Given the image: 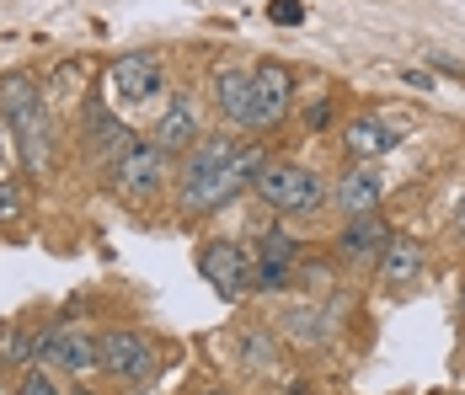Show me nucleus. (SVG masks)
I'll list each match as a JSON object with an SVG mask.
<instances>
[{
    "label": "nucleus",
    "instance_id": "nucleus-8",
    "mask_svg": "<svg viewBox=\"0 0 465 395\" xmlns=\"http://www.w3.org/2000/svg\"><path fill=\"white\" fill-rule=\"evenodd\" d=\"M38 352H44L54 369H70V374L96 369V337L92 331H81V326H54V331H44Z\"/></svg>",
    "mask_w": 465,
    "mask_h": 395
},
{
    "label": "nucleus",
    "instance_id": "nucleus-10",
    "mask_svg": "<svg viewBox=\"0 0 465 395\" xmlns=\"http://www.w3.org/2000/svg\"><path fill=\"white\" fill-rule=\"evenodd\" d=\"M203 278L225 294V300H241L246 294V283H252V267H246V257L235 252L231 241H214V246H203Z\"/></svg>",
    "mask_w": 465,
    "mask_h": 395
},
{
    "label": "nucleus",
    "instance_id": "nucleus-24",
    "mask_svg": "<svg viewBox=\"0 0 465 395\" xmlns=\"http://www.w3.org/2000/svg\"><path fill=\"white\" fill-rule=\"evenodd\" d=\"M203 395H225V390H203Z\"/></svg>",
    "mask_w": 465,
    "mask_h": 395
},
{
    "label": "nucleus",
    "instance_id": "nucleus-16",
    "mask_svg": "<svg viewBox=\"0 0 465 395\" xmlns=\"http://www.w3.org/2000/svg\"><path fill=\"white\" fill-rule=\"evenodd\" d=\"M422 267H428V257H422L418 241H407V235H391V241H385V252H380V272H385L391 283H412Z\"/></svg>",
    "mask_w": 465,
    "mask_h": 395
},
{
    "label": "nucleus",
    "instance_id": "nucleus-2",
    "mask_svg": "<svg viewBox=\"0 0 465 395\" xmlns=\"http://www.w3.org/2000/svg\"><path fill=\"white\" fill-rule=\"evenodd\" d=\"M0 113H5V123L16 133V150H22V166L27 172H38L48 166V107H44V91L33 75H5L0 81Z\"/></svg>",
    "mask_w": 465,
    "mask_h": 395
},
{
    "label": "nucleus",
    "instance_id": "nucleus-13",
    "mask_svg": "<svg viewBox=\"0 0 465 395\" xmlns=\"http://www.w3.org/2000/svg\"><path fill=\"white\" fill-rule=\"evenodd\" d=\"M214 102H220V113L231 123L252 129V75L246 70H220L214 75Z\"/></svg>",
    "mask_w": 465,
    "mask_h": 395
},
{
    "label": "nucleus",
    "instance_id": "nucleus-15",
    "mask_svg": "<svg viewBox=\"0 0 465 395\" xmlns=\"http://www.w3.org/2000/svg\"><path fill=\"white\" fill-rule=\"evenodd\" d=\"M294 257H300V252H294V241L273 230V235L262 241V252H257V267H252V278H257L262 289H279L283 278H289V267H294Z\"/></svg>",
    "mask_w": 465,
    "mask_h": 395
},
{
    "label": "nucleus",
    "instance_id": "nucleus-11",
    "mask_svg": "<svg viewBox=\"0 0 465 395\" xmlns=\"http://www.w3.org/2000/svg\"><path fill=\"white\" fill-rule=\"evenodd\" d=\"M150 144L161 155H177V150H193L198 144V118H193V102L187 96H172V107L161 113V123L150 129Z\"/></svg>",
    "mask_w": 465,
    "mask_h": 395
},
{
    "label": "nucleus",
    "instance_id": "nucleus-19",
    "mask_svg": "<svg viewBox=\"0 0 465 395\" xmlns=\"http://www.w3.org/2000/svg\"><path fill=\"white\" fill-rule=\"evenodd\" d=\"M22 209H27V198H22V187H16V182H5V176H0V224L22 220Z\"/></svg>",
    "mask_w": 465,
    "mask_h": 395
},
{
    "label": "nucleus",
    "instance_id": "nucleus-14",
    "mask_svg": "<svg viewBox=\"0 0 465 395\" xmlns=\"http://www.w3.org/2000/svg\"><path fill=\"white\" fill-rule=\"evenodd\" d=\"M385 241H391V230L380 224V214H353V224H342V257H353V262L380 257Z\"/></svg>",
    "mask_w": 465,
    "mask_h": 395
},
{
    "label": "nucleus",
    "instance_id": "nucleus-20",
    "mask_svg": "<svg viewBox=\"0 0 465 395\" xmlns=\"http://www.w3.org/2000/svg\"><path fill=\"white\" fill-rule=\"evenodd\" d=\"M268 16H273L279 27H300V22H305V5H300V0H273Z\"/></svg>",
    "mask_w": 465,
    "mask_h": 395
},
{
    "label": "nucleus",
    "instance_id": "nucleus-12",
    "mask_svg": "<svg viewBox=\"0 0 465 395\" xmlns=\"http://www.w3.org/2000/svg\"><path fill=\"white\" fill-rule=\"evenodd\" d=\"M380 198H385V182H380V172L364 166V161H359L353 172H342V182H337V203H342L348 214H374Z\"/></svg>",
    "mask_w": 465,
    "mask_h": 395
},
{
    "label": "nucleus",
    "instance_id": "nucleus-1",
    "mask_svg": "<svg viewBox=\"0 0 465 395\" xmlns=\"http://www.w3.org/2000/svg\"><path fill=\"white\" fill-rule=\"evenodd\" d=\"M262 166H268L262 144H235V139H225V133L198 139V144L187 150L183 182H177L183 209H193V214H214V209H225L235 193H246V187L262 176Z\"/></svg>",
    "mask_w": 465,
    "mask_h": 395
},
{
    "label": "nucleus",
    "instance_id": "nucleus-21",
    "mask_svg": "<svg viewBox=\"0 0 465 395\" xmlns=\"http://www.w3.org/2000/svg\"><path fill=\"white\" fill-rule=\"evenodd\" d=\"M401 81H407L412 91H428V96H433V75H428V70H407Z\"/></svg>",
    "mask_w": 465,
    "mask_h": 395
},
{
    "label": "nucleus",
    "instance_id": "nucleus-17",
    "mask_svg": "<svg viewBox=\"0 0 465 395\" xmlns=\"http://www.w3.org/2000/svg\"><path fill=\"white\" fill-rule=\"evenodd\" d=\"M81 133L92 139V150H107V155L129 139V129H124V123H118L102 102H86V113H81Z\"/></svg>",
    "mask_w": 465,
    "mask_h": 395
},
{
    "label": "nucleus",
    "instance_id": "nucleus-18",
    "mask_svg": "<svg viewBox=\"0 0 465 395\" xmlns=\"http://www.w3.org/2000/svg\"><path fill=\"white\" fill-rule=\"evenodd\" d=\"M16 395H64V390H59V380H54L48 369H27L22 385H16Z\"/></svg>",
    "mask_w": 465,
    "mask_h": 395
},
{
    "label": "nucleus",
    "instance_id": "nucleus-25",
    "mask_svg": "<svg viewBox=\"0 0 465 395\" xmlns=\"http://www.w3.org/2000/svg\"><path fill=\"white\" fill-rule=\"evenodd\" d=\"M75 395H92V390H75Z\"/></svg>",
    "mask_w": 465,
    "mask_h": 395
},
{
    "label": "nucleus",
    "instance_id": "nucleus-3",
    "mask_svg": "<svg viewBox=\"0 0 465 395\" xmlns=\"http://www.w3.org/2000/svg\"><path fill=\"white\" fill-rule=\"evenodd\" d=\"M252 187H257V198H262L268 209H279V214H316L326 203V182L311 172V166H300V161L262 166V176H257Z\"/></svg>",
    "mask_w": 465,
    "mask_h": 395
},
{
    "label": "nucleus",
    "instance_id": "nucleus-5",
    "mask_svg": "<svg viewBox=\"0 0 465 395\" xmlns=\"http://www.w3.org/2000/svg\"><path fill=\"white\" fill-rule=\"evenodd\" d=\"M113 182H118V193H134V198L161 193V182H166V155H161L150 139L129 133V139L113 150Z\"/></svg>",
    "mask_w": 465,
    "mask_h": 395
},
{
    "label": "nucleus",
    "instance_id": "nucleus-22",
    "mask_svg": "<svg viewBox=\"0 0 465 395\" xmlns=\"http://www.w3.org/2000/svg\"><path fill=\"white\" fill-rule=\"evenodd\" d=\"M433 64H439V70H450V75H460V81H465V64H460V59H450V54H433Z\"/></svg>",
    "mask_w": 465,
    "mask_h": 395
},
{
    "label": "nucleus",
    "instance_id": "nucleus-7",
    "mask_svg": "<svg viewBox=\"0 0 465 395\" xmlns=\"http://www.w3.org/2000/svg\"><path fill=\"white\" fill-rule=\"evenodd\" d=\"M289 96H294V75L283 64H257L252 70V129H273L289 113Z\"/></svg>",
    "mask_w": 465,
    "mask_h": 395
},
{
    "label": "nucleus",
    "instance_id": "nucleus-4",
    "mask_svg": "<svg viewBox=\"0 0 465 395\" xmlns=\"http://www.w3.org/2000/svg\"><path fill=\"white\" fill-rule=\"evenodd\" d=\"M96 369H107L124 385H140V380H150V369H155V348H150V337H140V331L113 326V331L96 337Z\"/></svg>",
    "mask_w": 465,
    "mask_h": 395
},
{
    "label": "nucleus",
    "instance_id": "nucleus-23",
    "mask_svg": "<svg viewBox=\"0 0 465 395\" xmlns=\"http://www.w3.org/2000/svg\"><path fill=\"white\" fill-rule=\"evenodd\" d=\"M455 224H460V230H465V203H460V209H455Z\"/></svg>",
    "mask_w": 465,
    "mask_h": 395
},
{
    "label": "nucleus",
    "instance_id": "nucleus-9",
    "mask_svg": "<svg viewBox=\"0 0 465 395\" xmlns=\"http://www.w3.org/2000/svg\"><path fill=\"white\" fill-rule=\"evenodd\" d=\"M401 139H396V129L385 123V118H374V113H359V118H348V129H342V150L353 155V161H364V166H374L380 155H391Z\"/></svg>",
    "mask_w": 465,
    "mask_h": 395
},
{
    "label": "nucleus",
    "instance_id": "nucleus-6",
    "mask_svg": "<svg viewBox=\"0 0 465 395\" xmlns=\"http://www.w3.org/2000/svg\"><path fill=\"white\" fill-rule=\"evenodd\" d=\"M107 86H113V102L118 107H140L150 96H161V64L150 54H124L107 70Z\"/></svg>",
    "mask_w": 465,
    "mask_h": 395
}]
</instances>
